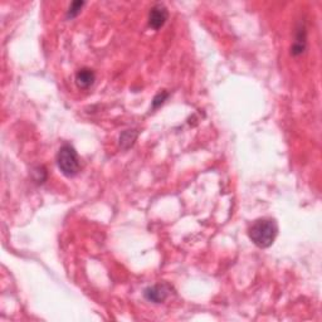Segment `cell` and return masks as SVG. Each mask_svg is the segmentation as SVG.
<instances>
[{"instance_id":"cell-4","label":"cell","mask_w":322,"mask_h":322,"mask_svg":"<svg viewBox=\"0 0 322 322\" xmlns=\"http://www.w3.org/2000/svg\"><path fill=\"white\" fill-rule=\"evenodd\" d=\"M169 18V12L164 4H155L150 9L149 14V26L155 30H159L164 27Z\"/></svg>"},{"instance_id":"cell-7","label":"cell","mask_w":322,"mask_h":322,"mask_svg":"<svg viewBox=\"0 0 322 322\" xmlns=\"http://www.w3.org/2000/svg\"><path fill=\"white\" fill-rule=\"evenodd\" d=\"M138 132L136 130H126L120 136V146L122 149H130L135 144Z\"/></svg>"},{"instance_id":"cell-2","label":"cell","mask_w":322,"mask_h":322,"mask_svg":"<svg viewBox=\"0 0 322 322\" xmlns=\"http://www.w3.org/2000/svg\"><path fill=\"white\" fill-rule=\"evenodd\" d=\"M57 164L59 170L67 177H73L79 171V159L76 149L71 144L61 146L57 154Z\"/></svg>"},{"instance_id":"cell-5","label":"cell","mask_w":322,"mask_h":322,"mask_svg":"<svg viewBox=\"0 0 322 322\" xmlns=\"http://www.w3.org/2000/svg\"><path fill=\"white\" fill-rule=\"evenodd\" d=\"M94 79H96V74H94V72L90 68H82L76 73L77 86H78L79 88H83V90L91 87V86L93 85Z\"/></svg>"},{"instance_id":"cell-1","label":"cell","mask_w":322,"mask_h":322,"mask_svg":"<svg viewBox=\"0 0 322 322\" xmlns=\"http://www.w3.org/2000/svg\"><path fill=\"white\" fill-rule=\"evenodd\" d=\"M248 234L255 246L259 248H268L276 240L277 234H278V226L274 219H258L251 226Z\"/></svg>"},{"instance_id":"cell-9","label":"cell","mask_w":322,"mask_h":322,"mask_svg":"<svg viewBox=\"0 0 322 322\" xmlns=\"http://www.w3.org/2000/svg\"><path fill=\"white\" fill-rule=\"evenodd\" d=\"M168 97H169V93L166 92V91H161V92L157 93L156 96H155L154 101H152V108H157L159 106H161Z\"/></svg>"},{"instance_id":"cell-6","label":"cell","mask_w":322,"mask_h":322,"mask_svg":"<svg viewBox=\"0 0 322 322\" xmlns=\"http://www.w3.org/2000/svg\"><path fill=\"white\" fill-rule=\"evenodd\" d=\"M307 37H306V29L304 28H301V29H298V32H297V37H296V41L295 43H293L292 48H291V53H292L293 55H299L302 54L305 52V49H306V41Z\"/></svg>"},{"instance_id":"cell-8","label":"cell","mask_w":322,"mask_h":322,"mask_svg":"<svg viewBox=\"0 0 322 322\" xmlns=\"http://www.w3.org/2000/svg\"><path fill=\"white\" fill-rule=\"evenodd\" d=\"M83 5H85V2H73L68 8V12H67V18L69 19H73L76 18L77 15L80 13L82 10Z\"/></svg>"},{"instance_id":"cell-3","label":"cell","mask_w":322,"mask_h":322,"mask_svg":"<svg viewBox=\"0 0 322 322\" xmlns=\"http://www.w3.org/2000/svg\"><path fill=\"white\" fill-rule=\"evenodd\" d=\"M169 293H170V286L165 285V283H157V285L150 286L144 291L145 298L150 302H154V304H163L168 298Z\"/></svg>"}]
</instances>
